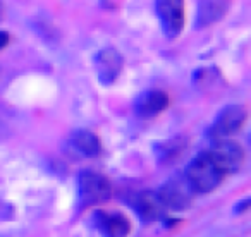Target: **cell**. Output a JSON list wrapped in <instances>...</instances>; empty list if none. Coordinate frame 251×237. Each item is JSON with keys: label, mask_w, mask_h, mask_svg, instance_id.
<instances>
[{"label": "cell", "mask_w": 251, "mask_h": 237, "mask_svg": "<svg viewBox=\"0 0 251 237\" xmlns=\"http://www.w3.org/2000/svg\"><path fill=\"white\" fill-rule=\"evenodd\" d=\"M246 108L243 105H227L219 115H217L215 122L208 129V136L213 140H227L232 134L239 133L246 122Z\"/></svg>", "instance_id": "7a4b0ae2"}, {"label": "cell", "mask_w": 251, "mask_h": 237, "mask_svg": "<svg viewBox=\"0 0 251 237\" xmlns=\"http://www.w3.org/2000/svg\"><path fill=\"white\" fill-rule=\"evenodd\" d=\"M98 229L105 237H127L131 222L119 212H101L98 213Z\"/></svg>", "instance_id": "9c48e42d"}, {"label": "cell", "mask_w": 251, "mask_h": 237, "mask_svg": "<svg viewBox=\"0 0 251 237\" xmlns=\"http://www.w3.org/2000/svg\"><path fill=\"white\" fill-rule=\"evenodd\" d=\"M186 143L182 140H171L157 144V153L162 162H176V158L184 153Z\"/></svg>", "instance_id": "4fadbf2b"}, {"label": "cell", "mask_w": 251, "mask_h": 237, "mask_svg": "<svg viewBox=\"0 0 251 237\" xmlns=\"http://www.w3.org/2000/svg\"><path fill=\"white\" fill-rule=\"evenodd\" d=\"M122 67H124V59L114 47H107V48L100 50V53L97 55L98 81L105 86H110L119 79Z\"/></svg>", "instance_id": "52a82bcc"}, {"label": "cell", "mask_w": 251, "mask_h": 237, "mask_svg": "<svg viewBox=\"0 0 251 237\" xmlns=\"http://www.w3.org/2000/svg\"><path fill=\"white\" fill-rule=\"evenodd\" d=\"M71 144L74 146V150H77L83 157H88V158L98 157L101 151V143H100V140H98V136L88 129L74 131V133L71 134Z\"/></svg>", "instance_id": "8fae6325"}, {"label": "cell", "mask_w": 251, "mask_h": 237, "mask_svg": "<svg viewBox=\"0 0 251 237\" xmlns=\"http://www.w3.org/2000/svg\"><path fill=\"white\" fill-rule=\"evenodd\" d=\"M229 9V0H201L198 9V28H206L210 24H215L217 21L226 16Z\"/></svg>", "instance_id": "30bf717a"}, {"label": "cell", "mask_w": 251, "mask_h": 237, "mask_svg": "<svg viewBox=\"0 0 251 237\" xmlns=\"http://www.w3.org/2000/svg\"><path fill=\"white\" fill-rule=\"evenodd\" d=\"M112 194L110 182L107 177L93 170H84L79 175V198L83 205L93 206L107 201Z\"/></svg>", "instance_id": "3957f363"}, {"label": "cell", "mask_w": 251, "mask_h": 237, "mask_svg": "<svg viewBox=\"0 0 251 237\" xmlns=\"http://www.w3.org/2000/svg\"><path fill=\"white\" fill-rule=\"evenodd\" d=\"M171 103V98L162 90H148L136 103V114L141 118L157 117L158 114L165 110Z\"/></svg>", "instance_id": "ba28073f"}, {"label": "cell", "mask_w": 251, "mask_h": 237, "mask_svg": "<svg viewBox=\"0 0 251 237\" xmlns=\"http://www.w3.org/2000/svg\"><path fill=\"white\" fill-rule=\"evenodd\" d=\"M2 16H4V4L0 2V19H2Z\"/></svg>", "instance_id": "9a60e30c"}, {"label": "cell", "mask_w": 251, "mask_h": 237, "mask_svg": "<svg viewBox=\"0 0 251 237\" xmlns=\"http://www.w3.org/2000/svg\"><path fill=\"white\" fill-rule=\"evenodd\" d=\"M155 11L165 35L169 38L179 36L184 28V0H157Z\"/></svg>", "instance_id": "5b68a950"}, {"label": "cell", "mask_w": 251, "mask_h": 237, "mask_svg": "<svg viewBox=\"0 0 251 237\" xmlns=\"http://www.w3.org/2000/svg\"><path fill=\"white\" fill-rule=\"evenodd\" d=\"M226 177L227 174L220 167L219 162L210 155L208 150L200 153L195 160H191L184 174L186 182L191 186L193 191L201 192V194L215 191Z\"/></svg>", "instance_id": "6da1fadb"}, {"label": "cell", "mask_w": 251, "mask_h": 237, "mask_svg": "<svg viewBox=\"0 0 251 237\" xmlns=\"http://www.w3.org/2000/svg\"><path fill=\"white\" fill-rule=\"evenodd\" d=\"M196 192L191 189V186L186 182V179H171L169 182H165L157 192L158 201L162 203L164 208L176 210L181 212L186 210L193 203V196Z\"/></svg>", "instance_id": "277c9868"}, {"label": "cell", "mask_w": 251, "mask_h": 237, "mask_svg": "<svg viewBox=\"0 0 251 237\" xmlns=\"http://www.w3.org/2000/svg\"><path fill=\"white\" fill-rule=\"evenodd\" d=\"M164 206L158 201L157 194L153 192H143L138 199V212L147 222H153V220L162 218L164 215Z\"/></svg>", "instance_id": "7c38bea8"}, {"label": "cell", "mask_w": 251, "mask_h": 237, "mask_svg": "<svg viewBox=\"0 0 251 237\" xmlns=\"http://www.w3.org/2000/svg\"><path fill=\"white\" fill-rule=\"evenodd\" d=\"M9 45V33L0 31V50H4Z\"/></svg>", "instance_id": "5bb4252c"}, {"label": "cell", "mask_w": 251, "mask_h": 237, "mask_svg": "<svg viewBox=\"0 0 251 237\" xmlns=\"http://www.w3.org/2000/svg\"><path fill=\"white\" fill-rule=\"evenodd\" d=\"M208 151L219 162L227 175L237 172L244 164V150L241 148L239 143H234V141L217 140L215 144Z\"/></svg>", "instance_id": "8992f818"}]
</instances>
